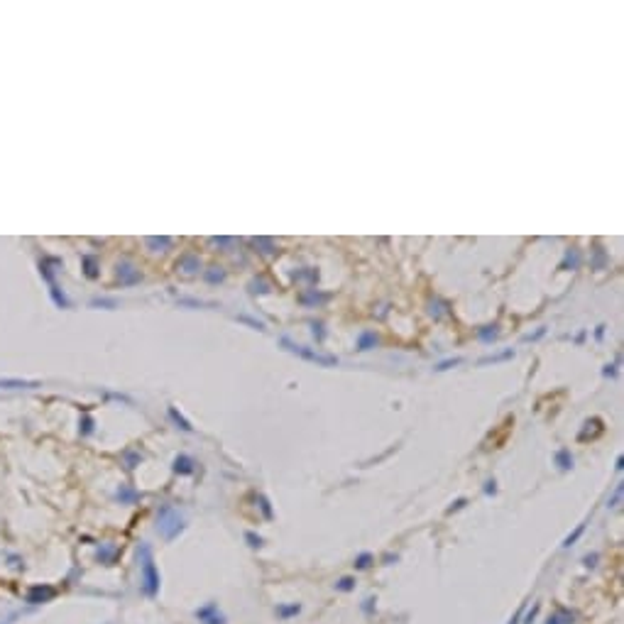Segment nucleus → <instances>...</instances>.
Returning <instances> with one entry per match:
<instances>
[{
    "label": "nucleus",
    "mask_w": 624,
    "mask_h": 624,
    "mask_svg": "<svg viewBox=\"0 0 624 624\" xmlns=\"http://www.w3.org/2000/svg\"><path fill=\"white\" fill-rule=\"evenodd\" d=\"M137 556H140V585H142V593L147 595V597H157L159 595V570L154 565V558H152V551H149L147 543L140 546Z\"/></svg>",
    "instance_id": "nucleus-1"
},
{
    "label": "nucleus",
    "mask_w": 624,
    "mask_h": 624,
    "mask_svg": "<svg viewBox=\"0 0 624 624\" xmlns=\"http://www.w3.org/2000/svg\"><path fill=\"white\" fill-rule=\"evenodd\" d=\"M184 526H186V521H184V517L179 514L174 507H162L159 509V514H157V531L164 536L167 541H172V538H177L181 531H184Z\"/></svg>",
    "instance_id": "nucleus-2"
},
{
    "label": "nucleus",
    "mask_w": 624,
    "mask_h": 624,
    "mask_svg": "<svg viewBox=\"0 0 624 624\" xmlns=\"http://www.w3.org/2000/svg\"><path fill=\"white\" fill-rule=\"evenodd\" d=\"M282 345H284L289 353L304 357V360H309V362H316V365H321V367H333V365H338V357L335 355H323V353L311 350V348H306V345H297V343H292L289 338H282Z\"/></svg>",
    "instance_id": "nucleus-3"
},
{
    "label": "nucleus",
    "mask_w": 624,
    "mask_h": 624,
    "mask_svg": "<svg viewBox=\"0 0 624 624\" xmlns=\"http://www.w3.org/2000/svg\"><path fill=\"white\" fill-rule=\"evenodd\" d=\"M194 617H196L201 624H225V615L218 610L215 602H206L204 607H199V610L194 612Z\"/></svg>",
    "instance_id": "nucleus-4"
},
{
    "label": "nucleus",
    "mask_w": 624,
    "mask_h": 624,
    "mask_svg": "<svg viewBox=\"0 0 624 624\" xmlns=\"http://www.w3.org/2000/svg\"><path fill=\"white\" fill-rule=\"evenodd\" d=\"M54 595H57V590L52 585H34L27 593V602L30 605H42V602H49Z\"/></svg>",
    "instance_id": "nucleus-5"
},
{
    "label": "nucleus",
    "mask_w": 624,
    "mask_h": 624,
    "mask_svg": "<svg viewBox=\"0 0 624 624\" xmlns=\"http://www.w3.org/2000/svg\"><path fill=\"white\" fill-rule=\"evenodd\" d=\"M546 624H575V612L568 607H556V612L546 620Z\"/></svg>",
    "instance_id": "nucleus-6"
},
{
    "label": "nucleus",
    "mask_w": 624,
    "mask_h": 624,
    "mask_svg": "<svg viewBox=\"0 0 624 624\" xmlns=\"http://www.w3.org/2000/svg\"><path fill=\"white\" fill-rule=\"evenodd\" d=\"M377 343H380V338H377L375 330H362L360 338H357V350H370V348H375Z\"/></svg>",
    "instance_id": "nucleus-7"
},
{
    "label": "nucleus",
    "mask_w": 624,
    "mask_h": 624,
    "mask_svg": "<svg viewBox=\"0 0 624 624\" xmlns=\"http://www.w3.org/2000/svg\"><path fill=\"white\" fill-rule=\"evenodd\" d=\"M172 468H174V473H179V475H191V473H194V460H191L189 455H177Z\"/></svg>",
    "instance_id": "nucleus-8"
},
{
    "label": "nucleus",
    "mask_w": 624,
    "mask_h": 624,
    "mask_svg": "<svg viewBox=\"0 0 624 624\" xmlns=\"http://www.w3.org/2000/svg\"><path fill=\"white\" fill-rule=\"evenodd\" d=\"M553 460H556L558 470H563V473H568V470L573 468V455H570V450H568V448H561V450L553 455Z\"/></svg>",
    "instance_id": "nucleus-9"
},
{
    "label": "nucleus",
    "mask_w": 624,
    "mask_h": 624,
    "mask_svg": "<svg viewBox=\"0 0 624 624\" xmlns=\"http://www.w3.org/2000/svg\"><path fill=\"white\" fill-rule=\"evenodd\" d=\"M497 335H500V326L497 323H492V326H482L477 330V338L482 340V343H492V340H497Z\"/></svg>",
    "instance_id": "nucleus-10"
},
{
    "label": "nucleus",
    "mask_w": 624,
    "mask_h": 624,
    "mask_svg": "<svg viewBox=\"0 0 624 624\" xmlns=\"http://www.w3.org/2000/svg\"><path fill=\"white\" fill-rule=\"evenodd\" d=\"M277 617H282V620H289V617H297L299 612H301V605L294 602V605H277Z\"/></svg>",
    "instance_id": "nucleus-11"
},
{
    "label": "nucleus",
    "mask_w": 624,
    "mask_h": 624,
    "mask_svg": "<svg viewBox=\"0 0 624 624\" xmlns=\"http://www.w3.org/2000/svg\"><path fill=\"white\" fill-rule=\"evenodd\" d=\"M578 269L580 267V252L578 250H568L563 257V262H561V269Z\"/></svg>",
    "instance_id": "nucleus-12"
},
{
    "label": "nucleus",
    "mask_w": 624,
    "mask_h": 624,
    "mask_svg": "<svg viewBox=\"0 0 624 624\" xmlns=\"http://www.w3.org/2000/svg\"><path fill=\"white\" fill-rule=\"evenodd\" d=\"M338 593H350V590H355V578H350V575H343V578H338L335 580V585H333Z\"/></svg>",
    "instance_id": "nucleus-13"
},
{
    "label": "nucleus",
    "mask_w": 624,
    "mask_h": 624,
    "mask_svg": "<svg viewBox=\"0 0 624 624\" xmlns=\"http://www.w3.org/2000/svg\"><path fill=\"white\" fill-rule=\"evenodd\" d=\"M372 563H375V556H372V553H360L353 565H355V570H367Z\"/></svg>",
    "instance_id": "nucleus-14"
},
{
    "label": "nucleus",
    "mask_w": 624,
    "mask_h": 624,
    "mask_svg": "<svg viewBox=\"0 0 624 624\" xmlns=\"http://www.w3.org/2000/svg\"><path fill=\"white\" fill-rule=\"evenodd\" d=\"M514 357V350H505V353H497V355H487L480 360V365H490V362H502V360H512Z\"/></svg>",
    "instance_id": "nucleus-15"
},
{
    "label": "nucleus",
    "mask_w": 624,
    "mask_h": 624,
    "mask_svg": "<svg viewBox=\"0 0 624 624\" xmlns=\"http://www.w3.org/2000/svg\"><path fill=\"white\" fill-rule=\"evenodd\" d=\"M583 531H585V524H578V526H575V531H573V534H568L563 538V548H570V546H573V543L583 536Z\"/></svg>",
    "instance_id": "nucleus-16"
},
{
    "label": "nucleus",
    "mask_w": 624,
    "mask_h": 624,
    "mask_svg": "<svg viewBox=\"0 0 624 624\" xmlns=\"http://www.w3.org/2000/svg\"><path fill=\"white\" fill-rule=\"evenodd\" d=\"M225 279V269H220V267H210L206 272V282H210V284H215V282H223Z\"/></svg>",
    "instance_id": "nucleus-17"
},
{
    "label": "nucleus",
    "mask_w": 624,
    "mask_h": 624,
    "mask_svg": "<svg viewBox=\"0 0 624 624\" xmlns=\"http://www.w3.org/2000/svg\"><path fill=\"white\" fill-rule=\"evenodd\" d=\"M118 500H120V502H135V500H137V492H135V490H130L127 485H122V487L118 490Z\"/></svg>",
    "instance_id": "nucleus-18"
},
{
    "label": "nucleus",
    "mask_w": 624,
    "mask_h": 624,
    "mask_svg": "<svg viewBox=\"0 0 624 624\" xmlns=\"http://www.w3.org/2000/svg\"><path fill=\"white\" fill-rule=\"evenodd\" d=\"M113 558H115V548H103V551L98 553V561H101V563H105V565L113 563Z\"/></svg>",
    "instance_id": "nucleus-19"
},
{
    "label": "nucleus",
    "mask_w": 624,
    "mask_h": 624,
    "mask_svg": "<svg viewBox=\"0 0 624 624\" xmlns=\"http://www.w3.org/2000/svg\"><path fill=\"white\" fill-rule=\"evenodd\" d=\"M181 267H184L186 272H189V274H191L194 269H199V260H196V257H191V255H186V257L181 260Z\"/></svg>",
    "instance_id": "nucleus-20"
},
{
    "label": "nucleus",
    "mask_w": 624,
    "mask_h": 624,
    "mask_svg": "<svg viewBox=\"0 0 624 624\" xmlns=\"http://www.w3.org/2000/svg\"><path fill=\"white\" fill-rule=\"evenodd\" d=\"M463 360L460 357H453V360H443V362H438L436 365V372H443V370H450V367H455V365H460Z\"/></svg>",
    "instance_id": "nucleus-21"
},
{
    "label": "nucleus",
    "mask_w": 624,
    "mask_h": 624,
    "mask_svg": "<svg viewBox=\"0 0 624 624\" xmlns=\"http://www.w3.org/2000/svg\"><path fill=\"white\" fill-rule=\"evenodd\" d=\"M245 541H247V546H252V548H260V546H262V536L252 534V531L245 534Z\"/></svg>",
    "instance_id": "nucleus-22"
},
{
    "label": "nucleus",
    "mask_w": 624,
    "mask_h": 624,
    "mask_svg": "<svg viewBox=\"0 0 624 624\" xmlns=\"http://www.w3.org/2000/svg\"><path fill=\"white\" fill-rule=\"evenodd\" d=\"M169 416H172V418H174V421H177V423H179V428H184V431H191V426H189V421H186V418H181V416L177 414V409H169Z\"/></svg>",
    "instance_id": "nucleus-23"
},
{
    "label": "nucleus",
    "mask_w": 624,
    "mask_h": 624,
    "mask_svg": "<svg viewBox=\"0 0 624 624\" xmlns=\"http://www.w3.org/2000/svg\"><path fill=\"white\" fill-rule=\"evenodd\" d=\"M238 321H242V323H250V326L257 328V330H265V323H262V321H257V318H250V316H238Z\"/></svg>",
    "instance_id": "nucleus-24"
},
{
    "label": "nucleus",
    "mask_w": 624,
    "mask_h": 624,
    "mask_svg": "<svg viewBox=\"0 0 624 624\" xmlns=\"http://www.w3.org/2000/svg\"><path fill=\"white\" fill-rule=\"evenodd\" d=\"M622 485H617V490H615V495H612V500H607V507H617L622 502Z\"/></svg>",
    "instance_id": "nucleus-25"
},
{
    "label": "nucleus",
    "mask_w": 624,
    "mask_h": 624,
    "mask_svg": "<svg viewBox=\"0 0 624 624\" xmlns=\"http://www.w3.org/2000/svg\"><path fill=\"white\" fill-rule=\"evenodd\" d=\"M257 502H260V509H262V514L267 517V519H272V507H269V502H267V497H257Z\"/></svg>",
    "instance_id": "nucleus-26"
},
{
    "label": "nucleus",
    "mask_w": 624,
    "mask_h": 624,
    "mask_svg": "<svg viewBox=\"0 0 624 624\" xmlns=\"http://www.w3.org/2000/svg\"><path fill=\"white\" fill-rule=\"evenodd\" d=\"M605 262H607V257H605V252L597 247V250H595V267H597V269L605 267Z\"/></svg>",
    "instance_id": "nucleus-27"
},
{
    "label": "nucleus",
    "mask_w": 624,
    "mask_h": 624,
    "mask_svg": "<svg viewBox=\"0 0 624 624\" xmlns=\"http://www.w3.org/2000/svg\"><path fill=\"white\" fill-rule=\"evenodd\" d=\"M465 505H468V500H465V497H460V500H455V502H453V505L448 507V514H453V512H458V509H463V507H465Z\"/></svg>",
    "instance_id": "nucleus-28"
},
{
    "label": "nucleus",
    "mask_w": 624,
    "mask_h": 624,
    "mask_svg": "<svg viewBox=\"0 0 624 624\" xmlns=\"http://www.w3.org/2000/svg\"><path fill=\"white\" fill-rule=\"evenodd\" d=\"M536 615H538V602H536L534 607H531V612H529V615L524 617V624H531V622L536 620Z\"/></svg>",
    "instance_id": "nucleus-29"
},
{
    "label": "nucleus",
    "mask_w": 624,
    "mask_h": 624,
    "mask_svg": "<svg viewBox=\"0 0 624 624\" xmlns=\"http://www.w3.org/2000/svg\"><path fill=\"white\" fill-rule=\"evenodd\" d=\"M497 492V482L495 480H487L485 482V495H495Z\"/></svg>",
    "instance_id": "nucleus-30"
},
{
    "label": "nucleus",
    "mask_w": 624,
    "mask_h": 624,
    "mask_svg": "<svg viewBox=\"0 0 624 624\" xmlns=\"http://www.w3.org/2000/svg\"><path fill=\"white\" fill-rule=\"evenodd\" d=\"M583 563H585V568H595V565H597V553L585 556V558H583Z\"/></svg>",
    "instance_id": "nucleus-31"
},
{
    "label": "nucleus",
    "mask_w": 624,
    "mask_h": 624,
    "mask_svg": "<svg viewBox=\"0 0 624 624\" xmlns=\"http://www.w3.org/2000/svg\"><path fill=\"white\" fill-rule=\"evenodd\" d=\"M521 617H524V605H521V607H519V610L514 612V617L509 620V624H519V622H521Z\"/></svg>",
    "instance_id": "nucleus-32"
},
{
    "label": "nucleus",
    "mask_w": 624,
    "mask_h": 624,
    "mask_svg": "<svg viewBox=\"0 0 624 624\" xmlns=\"http://www.w3.org/2000/svg\"><path fill=\"white\" fill-rule=\"evenodd\" d=\"M543 333H546V328H538L536 333H529V335H524V340H538V338H541Z\"/></svg>",
    "instance_id": "nucleus-33"
},
{
    "label": "nucleus",
    "mask_w": 624,
    "mask_h": 624,
    "mask_svg": "<svg viewBox=\"0 0 624 624\" xmlns=\"http://www.w3.org/2000/svg\"><path fill=\"white\" fill-rule=\"evenodd\" d=\"M313 335L318 340H323V323H313Z\"/></svg>",
    "instance_id": "nucleus-34"
},
{
    "label": "nucleus",
    "mask_w": 624,
    "mask_h": 624,
    "mask_svg": "<svg viewBox=\"0 0 624 624\" xmlns=\"http://www.w3.org/2000/svg\"><path fill=\"white\" fill-rule=\"evenodd\" d=\"M615 367H617V365H607V367L602 370V375H605V377H615V375H617V370H615Z\"/></svg>",
    "instance_id": "nucleus-35"
},
{
    "label": "nucleus",
    "mask_w": 624,
    "mask_h": 624,
    "mask_svg": "<svg viewBox=\"0 0 624 624\" xmlns=\"http://www.w3.org/2000/svg\"><path fill=\"white\" fill-rule=\"evenodd\" d=\"M372 602H375L372 597H367V600H365V605H362V612H365V615H372Z\"/></svg>",
    "instance_id": "nucleus-36"
},
{
    "label": "nucleus",
    "mask_w": 624,
    "mask_h": 624,
    "mask_svg": "<svg viewBox=\"0 0 624 624\" xmlns=\"http://www.w3.org/2000/svg\"><path fill=\"white\" fill-rule=\"evenodd\" d=\"M602 335H605V326H597V330H595V338H597V340H602Z\"/></svg>",
    "instance_id": "nucleus-37"
},
{
    "label": "nucleus",
    "mask_w": 624,
    "mask_h": 624,
    "mask_svg": "<svg viewBox=\"0 0 624 624\" xmlns=\"http://www.w3.org/2000/svg\"><path fill=\"white\" fill-rule=\"evenodd\" d=\"M615 468H617V470H622V468H624V458H622V455L617 458V465H615Z\"/></svg>",
    "instance_id": "nucleus-38"
}]
</instances>
